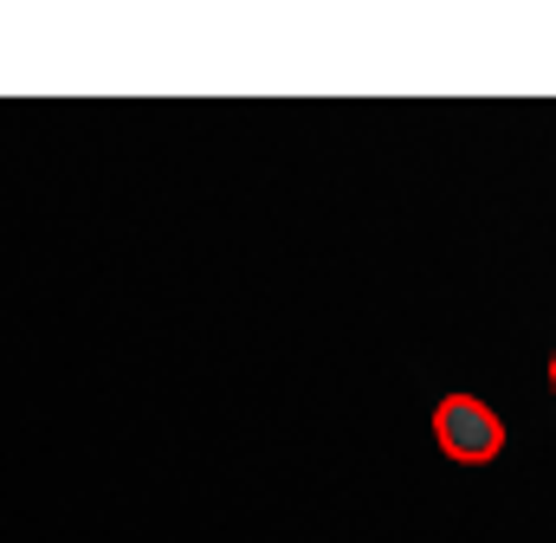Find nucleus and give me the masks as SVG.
<instances>
[{"mask_svg": "<svg viewBox=\"0 0 556 543\" xmlns=\"http://www.w3.org/2000/svg\"><path fill=\"white\" fill-rule=\"evenodd\" d=\"M551 395H556V356H551Z\"/></svg>", "mask_w": 556, "mask_h": 543, "instance_id": "nucleus-2", "label": "nucleus"}, {"mask_svg": "<svg viewBox=\"0 0 556 543\" xmlns=\"http://www.w3.org/2000/svg\"><path fill=\"white\" fill-rule=\"evenodd\" d=\"M433 440H440L446 459L485 466V459L505 453V420L479 402V395H446V402L433 407Z\"/></svg>", "mask_w": 556, "mask_h": 543, "instance_id": "nucleus-1", "label": "nucleus"}]
</instances>
